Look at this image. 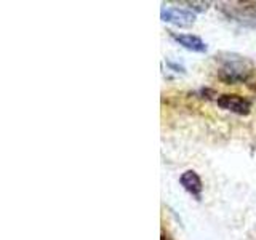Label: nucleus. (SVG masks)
Segmentation results:
<instances>
[{
    "instance_id": "0eeeda50",
    "label": "nucleus",
    "mask_w": 256,
    "mask_h": 240,
    "mask_svg": "<svg viewBox=\"0 0 256 240\" xmlns=\"http://www.w3.org/2000/svg\"><path fill=\"white\" fill-rule=\"evenodd\" d=\"M182 5H188L189 10L196 12V13H205L208 8H210V2H204V0H189V2H182Z\"/></svg>"
},
{
    "instance_id": "7ed1b4c3",
    "label": "nucleus",
    "mask_w": 256,
    "mask_h": 240,
    "mask_svg": "<svg viewBox=\"0 0 256 240\" xmlns=\"http://www.w3.org/2000/svg\"><path fill=\"white\" fill-rule=\"evenodd\" d=\"M216 104L224 109V110H229L232 114H237V116H248L252 110V102L248 101L246 98L236 93H226V94H220L216 98Z\"/></svg>"
},
{
    "instance_id": "423d86ee",
    "label": "nucleus",
    "mask_w": 256,
    "mask_h": 240,
    "mask_svg": "<svg viewBox=\"0 0 256 240\" xmlns=\"http://www.w3.org/2000/svg\"><path fill=\"white\" fill-rule=\"evenodd\" d=\"M170 37L174 40L176 44H180L184 46L186 50L196 52V53H205L208 50L206 44L198 36H192V34H178V32H172L170 30Z\"/></svg>"
},
{
    "instance_id": "9d476101",
    "label": "nucleus",
    "mask_w": 256,
    "mask_h": 240,
    "mask_svg": "<svg viewBox=\"0 0 256 240\" xmlns=\"http://www.w3.org/2000/svg\"><path fill=\"white\" fill-rule=\"evenodd\" d=\"M160 240H172V237H170V234H166L165 230H162V238Z\"/></svg>"
},
{
    "instance_id": "6e6552de",
    "label": "nucleus",
    "mask_w": 256,
    "mask_h": 240,
    "mask_svg": "<svg viewBox=\"0 0 256 240\" xmlns=\"http://www.w3.org/2000/svg\"><path fill=\"white\" fill-rule=\"evenodd\" d=\"M198 94H200V98H204L206 101H210V100L214 98V96H218V94H216V92L212 90V88H202V90L198 92Z\"/></svg>"
},
{
    "instance_id": "1a4fd4ad",
    "label": "nucleus",
    "mask_w": 256,
    "mask_h": 240,
    "mask_svg": "<svg viewBox=\"0 0 256 240\" xmlns=\"http://www.w3.org/2000/svg\"><path fill=\"white\" fill-rule=\"evenodd\" d=\"M166 66L170 68L172 70H174V72H181V74H186V68L181 66V64H178V62H173L170 60H166Z\"/></svg>"
},
{
    "instance_id": "20e7f679",
    "label": "nucleus",
    "mask_w": 256,
    "mask_h": 240,
    "mask_svg": "<svg viewBox=\"0 0 256 240\" xmlns=\"http://www.w3.org/2000/svg\"><path fill=\"white\" fill-rule=\"evenodd\" d=\"M160 18L164 22H172L178 28H190L196 22V14L184 10V8L174 6H162L160 8Z\"/></svg>"
},
{
    "instance_id": "39448f33",
    "label": "nucleus",
    "mask_w": 256,
    "mask_h": 240,
    "mask_svg": "<svg viewBox=\"0 0 256 240\" xmlns=\"http://www.w3.org/2000/svg\"><path fill=\"white\" fill-rule=\"evenodd\" d=\"M180 184L182 186V189L186 192H189V194L196 200L202 198L204 182H202V178H200L196 170H186V172H184L180 176Z\"/></svg>"
},
{
    "instance_id": "f257e3e1",
    "label": "nucleus",
    "mask_w": 256,
    "mask_h": 240,
    "mask_svg": "<svg viewBox=\"0 0 256 240\" xmlns=\"http://www.w3.org/2000/svg\"><path fill=\"white\" fill-rule=\"evenodd\" d=\"M216 61L220 62L218 78L226 85L245 84L254 72L253 61L238 53H220L216 54Z\"/></svg>"
},
{
    "instance_id": "9b49d317",
    "label": "nucleus",
    "mask_w": 256,
    "mask_h": 240,
    "mask_svg": "<svg viewBox=\"0 0 256 240\" xmlns=\"http://www.w3.org/2000/svg\"><path fill=\"white\" fill-rule=\"evenodd\" d=\"M248 86H250L253 92H256V84H250V85H248Z\"/></svg>"
},
{
    "instance_id": "f03ea898",
    "label": "nucleus",
    "mask_w": 256,
    "mask_h": 240,
    "mask_svg": "<svg viewBox=\"0 0 256 240\" xmlns=\"http://www.w3.org/2000/svg\"><path fill=\"white\" fill-rule=\"evenodd\" d=\"M216 8H220L228 18L245 22V20H254L253 13L256 12V2H224L218 4Z\"/></svg>"
}]
</instances>
